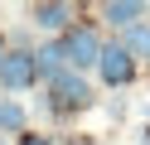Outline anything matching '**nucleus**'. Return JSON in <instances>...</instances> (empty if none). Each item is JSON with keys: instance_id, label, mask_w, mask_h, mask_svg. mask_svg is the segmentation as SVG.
<instances>
[{"instance_id": "f257e3e1", "label": "nucleus", "mask_w": 150, "mask_h": 145, "mask_svg": "<svg viewBox=\"0 0 150 145\" xmlns=\"http://www.w3.org/2000/svg\"><path fill=\"white\" fill-rule=\"evenodd\" d=\"M63 48H68V63L82 73V68H97L102 63V48H107V44L97 39L92 24H73L68 34H63Z\"/></svg>"}, {"instance_id": "f03ea898", "label": "nucleus", "mask_w": 150, "mask_h": 145, "mask_svg": "<svg viewBox=\"0 0 150 145\" xmlns=\"http://www.w3.org/2000/svg\"><path fill=\"white\" fill-rule=\"evenodd\" d=\"M39 82V63H34V48H10L5 63H0V87L5 92H24V87Z\"/></svg>"}, {"instance_id": "7ed1b4c3", "label": "nucleus", "mask_w": 150, "mask_h": 145, "mask_svg": "<svg viewBox=\"0 0 150 145\" xmlns=\"http://www.w3.org/2000/svg\"><path fill=\"white\" fill-rule=\"evenodd\" d=\"M92 102V87H87V77L78 73V68H68V73H58L49 82V106L53 111H68V106H87Z\"/></svg>"}, {"instance_id": "20e7f679", "label": "nucleus", "mask_w": 150, "mask_h": 145, "mask_svg": "<svg viewBox=\"0 0 150 145\" xmlns=\"http://www.w3.org/2000/svg\"><path fill=\"white\" fill-rule=\"evenodd\" d=\"M97 73H102V82H107V87H126L131 77H136V58L126 53V44H107V48H102Z\"/></svg>"}, {"instance_id": "39448f33", "label": "nucleus", "mask_w": 150, "mask_h": 145, "mask_svg": "<svg viewBox=\"0 0 150 145\" xmlns=\"http://www.w3.org/2000/svg\"><path fill=\"white\" fill-rule=\"evenodd\" d=\"M34 63H39V82H53L58 73H68V48H63V39H49V44L34 48Z\"/></svg>"}, {"instance_id": "423d86ee", "label": "nucleus", "mask_w": 150, "mask_h": 145, "mask_svg": "<svg viewBox=\"0 0 150 145\" xmlns=\"http://www.w3.org/2000/svg\"><path fill=\"white\" fill-rule=\"evenodd\" d=\"M145 15H150V5H140V0H107V5H102V19H107V24H116V29H136V24H145Z\"/></svg>"}, {"instance_id": "0eeeda50", "label": "nucleus", "mask_w": 150, "mask_h": 145, "mask_svg": "<svg viewBox=\"0 0 150 145\" xmlns=\"http://www.w3.org/2000/svg\"><path fill=\"white\" fill-rule=\"evenodd\" d=\"M29 19L49 34H68L73 29V5H29Z\"/></svg>"}, {"instance_id": "6e6552de", "label": "nucleus", "mask_w": 150, "mask_h": 145, "mask_svg": "<svg viewBox=\"0 0 150 145\" xmlns=\"http://www.w3.org/2000/svg\"><path fill=\"white\" fill-rule=\"evenodd\" d=\"M24 126H29V116H24L20 102H0V135H15V131H24Z\"/></svg>"}, {"instance_id": "1a4fd4ad", "label": "nucleus", "mask_w": 150, "mask_h": 145, "mask_svg": "<svg viewBox=\"0 0 150 145\" xmlns=\"http://www.w3.org/2000/svg\"><path fill=\"white\" fill-rule=\"evenodd\" d=\"M121 44H126L131 58H150V19H145V24H136V29H126Z\"/></svg>"}, {"instance_id": "9d476101", "label": "nucleus", "mask_w": 150, "mask_h": 145, "mask_svg": "<svg viewBox=\"0 0 150 145\" xmlns=\"http://www.w3.org/2000/svg\"><path fill=\"white\" fill-rule=\"evenodd\" d=\"M20 145H53V140H49V135H24Z\"/></svg>"}, {"instance_id": "9b49d317", "label": "nucleus", "mask_w": 150, "mask_h": 145, "mask_svg": "<svg viewBox=\"0 0 150 145\" xmlns=\"http://www.w3.org/2000/svg\"><path fill=\"white\" fill-rule=\"evenodd\" d=\"M68 145H97V140H87V135H73V140Z\"/></svg>"}, {"instance_id": "f8f14e48", "label": "nucleus", "mask_w": 150, "mask_h": 145, "mask_svg": "<svg viewBox=\"0 0 150 145\" xmlns=\"http://www.w3.org/2000/svg\"><path fill=\"white\" fill-rule=\"evenodd\" d=\"M5 53H10V48H5V39H0V63H5Z\"/></svg>"}, {"instance_id": "ddd939ff", "label": "nucleus", "mask_w": 150, "mask_h": 145, "mask_svg": "<svg viewBox=\"0 0 150 145\" xmlns=\"http://www.w3.org/2000/svg\"><path fill=\"white\" fill-rule=\"evenodd\" d=\"M145 116H150V106H145Z\"/></svg>"}, {"instance_id": "4468645a", "label": "nucleus", "mask_w": 150, "mask_h": 145, "mask_svg": "<svg viewBox=\"0 0 150 145\" xmlns=\"http://www.w3.org/2000/svg\"><path fill=\"white\" fill-rule=\"evenodd\" d=\"M0 145H5V140H0Z\"/></svg>"}]
</instances>
